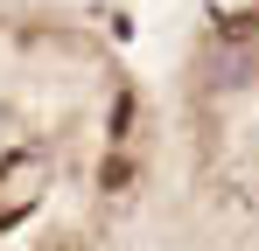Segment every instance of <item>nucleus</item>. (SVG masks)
<instances>
[{"label":"nucleus","instance_id":"nucleus-1","mask_svg":"<svg viewBox=\"0 0 259 251\" xmlns=\"http://www.w3.org/2000/svg\"><path fill=\"white\" fill-rule=\"evenodd\" d=\"M98 181H105V189H126V181H133V161H126V154H105Z\"/></svg>","mask_w":259,"mask_h":251},{"label":"nucleus","instance_id":"nucleus-2","mask_svg":"<svg viewBox=\"0 0 259 251\" xmlns=\"http://www.w3.org/2000/svg\"><path fill=\"white\" fill-rule=\"evenodd\" d=\"M126 126H133V91L112 98V140H126Z\"/></svg>","mask_w":259,"mask_h":251},{"label":"nucleus","instance_id":"nucleus-3","mask_svg":"<svg viewBox=\"0 0 259 251\" xmlns=\"http://www.w3.org/2000/svg\"><path fill=\"white\" fill-rule=\"evenodd\" d=\"M224 35L238 42V35H259V14H224Z\"/></svg>","mask_w":259,"mask_h":251}]
</instances>
